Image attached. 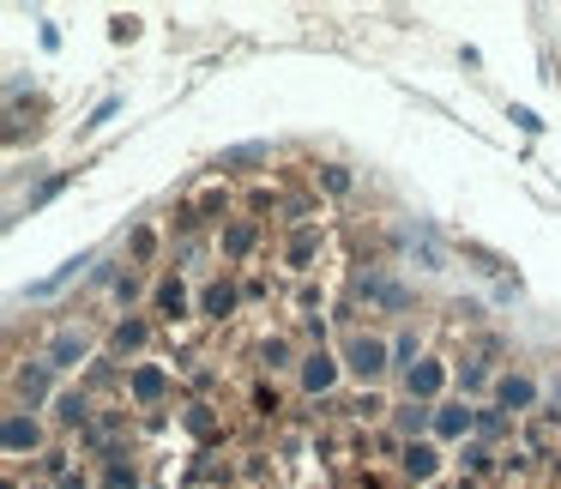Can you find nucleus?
I'll return each instance as SVG.
<instances>
[{
	"instance_id": "obj_1",
	"label": "nucleus",
	"mask_w": 561,
	"mask_h": 489,
	"mask_svg": "<svg viewBox=\"0 0 561 489\" xmlns=\"http://www.w3.org/2000/svg\"><path fill=\"white\" fill-rule=\"evenodd\" d=\"M351 368H356L363 380H375L380 368H387V351H380V339H356V344H351Z\"/></svg>"
},
{
	"instance_id": "obj_2",
	"label": "nucleus",
	"mask_w": 561,
	"mask_h": 489,
	"mask_svg": "<svg viewBox=\"0 0 561 489\" xmlns=\"http://www.w3.org/2000/svg\"><path fill=\"white\" fill-rule=\"evenodd\" d=\"M7 447H37V423H25V417H7Z\"/></svg>"
},
{
	"instance_id": "obj_3",
	"label": "nucleus",
	"mask_w": 561,
	"mask_h": 489,
	"mask_svg": "<svg viewBox=\"0 0 561 489\" xmlns=\"http://www.w3.org/2000/svg\"><path fill=\"white\" fill-rule=\"evenodd\" d=\"M404 471H411V477H428V471H435V453H428V447H411V453H404Z\"/></svg>"
},
{
	"instance_id": "obj_4",
	"label": "nucleus",
	"mask_w": 561,
	"mask_h": 489,
	"mask_svg": "<svg viewBox=\"0 0 561 489\" xmlns=\"http://www.w3.org/2000/svg\"><path fill=\"white\" fill-rule=\"evenodd\" d=\"M332 380V356L320 351V356H308V387H327Z\"/></svg>"
},
{
	"instance_id": "obj_5",
	"label": "nucleus",
	"mask_w": 561,
	"mask_h": 489,
	"mask_svg": "<svg viewBox=\"0 0 561 489\" xmlns=\"http://www.w3.org/2000/svg\"><path fill=\"white\" fill-rule=\"evenodd\" d=\"M501 399H507V405H531V380H507V387H501Z\"/></svg>"
}]
</instances>
